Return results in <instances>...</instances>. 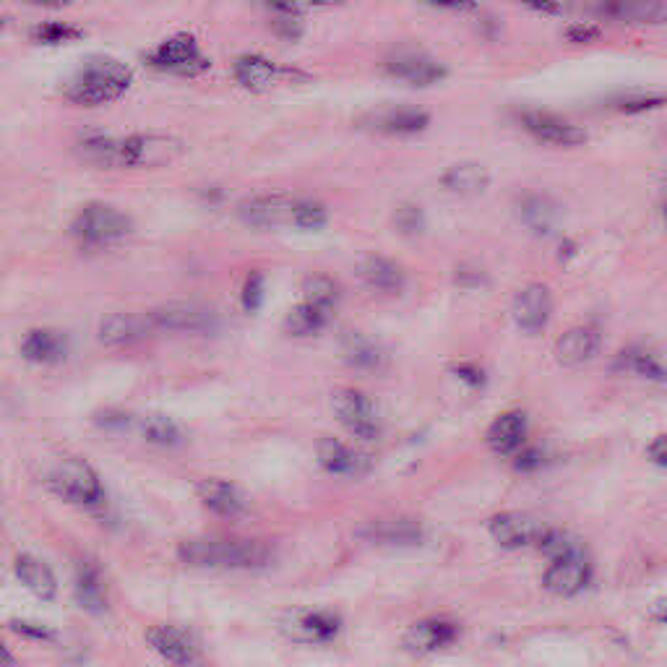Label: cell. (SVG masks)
I'll return each instance as SVG.
<instances>
[{
    "label": "cell",
    "mask_w": 667,
    "mask_h": 667,
    "mask_svg": "<svg viewBox=\"0 0 667 667\" xmlns=\"http://www.w3.org/2000/svg\"><path fill=\"white\" fill-rule=\"evenodd\" d=\"M81 157L110 170H157L183 154V141L172 133H133L126 139L89 136L79 144Z\"/></svg>",
    "instance_id": "obj_1"
},
{
    "label": "cell",
    "mask_w": 667,
    "mask_h": 667,
    "mask_svg": "<svg viewBox=\"0 0 667 667\" xmlns=\"http://www.w3.org/2000/svg\"><path fill=\"white\" fill-rule=\"evenodd\" d=\"M133 81V73L126 63L113 58L89 60L81 68L68 86L63 89V97L79 107H102L120 100L128 92Z\"/></svg>",
    "instance_id": "obj_2"
},
{
    "label": "cell",
    "mask_w": 667,
    "mask_h": 667,
    "mask_svg": "<svg viewBox=\"0 0 667 667\" xmlns=\"http://www.w3.org/2000/svg\"><path fill=\"white\" fill-rule=\"evenodd\" d=\"M180 561L204 568L258 571L271 561V548L258 540H191L178 548Z\"/></svg>",
    "instance_id": "obj_3"
},
{
    "label": "cell",
    "mask_w": 667,
    "mask_h": 667,
    "mask_svg": "<svg viewBox=\"0 0 667 667\" xmlns=\"http://www.w3.org/2000/svg\"><path fill=\"white\" fill-rule=\"evenodd\" d=\"M131 230V217L110 204H86L71 225L73 238L89 248L120 243L131 235Z\"/></svg>",
    "instance_id": "obj_4"
},
{
    "label": "cell",
    "mask_w": 667,
    "mask_h": 667,
    "mask_svg": "<svg viewBox=\"0 0 667 667\" xmlns=\"http://www.w3.org/2000/svg\"><path fill=\"white\" fill-rule=\"evenodd\" d=\"M146 63L154 71L175 73V76H199L212 66V60L206 58L193 34H172L162 40L146 53Z\"/></svg>",
    "instance_id": "obj_5"
},
{
    "label": "cell",
    "mask_w": 667,
    "mask_h": 667,
    "mask_svg": "<svg viewBox=\"0 0 667 667\" xmlns=\"http://www.w3.org/2000/svg\"><path fill=\"white\" fill-rule=\"evenodd\" d=\"M47 488L63 501L86 506V509H92L102 501L100 477L92 469V464L84 459H66L63 464H58L53 475L47 477Z\"/></svg>",
    "instance_id": "obj_6"
},
{
    "label": "cell",
    "mask_w": 667,
    "mask_h": 667,
    "mask_svg": "<svg viewBox=\"0 0 667 667\" xmlns=\"http://www.w3.org/2000/svg\"><path fill=\"white\" fill-rule=\"evenodd\" d=\"M516 118H519V126L540 144L561 146V149H576V146L587 144V131L571 120L561 118L558 113L527 107V110H519Z\"/></svg>",
    "instance_id": "obj_7"
},
{
    "label": "cell",
    "mask_w": 667,
    "mask_h": 667,
    "mask_svg": "<svg viewBox=\"0 0 667 667\" xmlns=\"http://www.w3.org/2000/svg\"><path fill=\"white\" fill-rule=\"evenodd\" d=\"M384 73L394 81L425 89V86L441 84L449 76V68L420 50H397L384 60Z\"/></svg>",
    "instance_id": "obj_8"
},
{
    "label": "cell",
    "mask_w": 667,
    "mask_h": 667,
    "mask_svg": "<svg viewBox=\"0 0 667 667\" xmlns=\"http://www.w3.org/2000/svg\"><path fill=\"white\" fill-rule=\"evenodd\" d=\"M331 407H334V415H337L339 423L350 430L355 438H363V441H373L381 433V425H378L376 407L370 402L365 394L355 389H337L334 397H331Z\"/></svg>",
    "instance_id": "obj_9"
},
{
    "label": "cell",
    "mask_w": 667,
    "mask_h": 667,
    "mask_svg": "<svg viewBox=\"0 0 667 667\" xmlns=\"http://www.w3.org/2000/svg\"><path fill=\"white\" fill-rule=\"evenodd\" d=\"M589 11L602 21L667 27V0H595Z\"/></svg>",
    "instance_id": "obj_10"
},
{
    "label": "cell",
    "mask_w": 667,
    "mask_h": 667,
    "mask_svg": "<svg viewBox=\"0 0 667 667\" xmlns=\"http://www.w3.org/2000/svg\"><path fill=\"white\" fill-rule=\"evenodd\" d=\"M149 647L162 657L165 662L175 667H199L204 665L201 660V649L191 634H185L175 626H152L146 631Z\"/></svg>",
    "instance_id": "obj_11"
},
{
    "label": "cell",
    "mask_w": 667,
    "mask_h": 667,
    "mask_svg": "<svg viewBox=\"0 0 667 667\" xmlns=\"http://www.w3.org/2000/svg\"><path fill=\"white\" fill-rule=\"evenodd\" d=\"M279 626L290 639L305 641V644H321V641L334 639L342 623L329 610H290V613L282 615Z\"/></svg>",
    "instance_id": "obj_12"
},
{
    "label": "cell",
    "mask_w": 667,
    "mask_h": 667,
    "mask_svg": "<svg viewBox=\"0 0 667 667\" xmlns=\"http://www.w3.org/2000/svg\"><path fill=\"white\" fill-rule=\"evenodd\" d=\"M152 316L157 321V329L170 331H209L219 321L214 308L196 300H175V303L159 305Z\"/></svg>",
    "instance_id": "obj_13"
},
{
    "label": "cell",
    "mask_w": 667,
    "mask_h": 667,
    "mask_svg": "<svg viewBox=\"0 0 667 667\" xmlns=\"http://www.w3.org/2000/svg\"><path fill=\"white\" fill-rule=\"evenodd\" d=\"M292 204H295V199L290 193H261V196L240 201L238 217L243 225L256 227V230H269V227L290 222Z\"/></svg>",
    "instance_id": "obj_14"
},
{
    "label": "cell",
    "mask_w": 667,
    "mask_h": 667,
    "mask_svg": "<svg viewBox=\"0 0 667 667\" xmlns=\"http://www.w3.org/2000/svg\"><path fill=\"white\" fill-rule=\"evenodd\" d=\"M157 321L152 313H113L100 324V342L107 347H123L152 337Z\"/></svg>",
    "instance_id": "obj_15"
},
{
    "label": "cell",
    "mask_w": 667,
    "mask_h": 667,
    "mask_svg": "<svg viewBox=\"0 0 667 667\" xmlns=\"http://www.w3.org/2000/svg\"><path fill=\"white\" fill-rule=\"evenodd\" d=\"M355 271L357 279H360L365 287L384 292V295H397V292L404 290V284H407L402 266H399L394 258L378 256V253H365V256L357 258Z\"/></svg>",
    "instance_id": "obj_16"
},
{
    "label": "cell",
    "mask_w": 667,
    "mask_h": 667,
    "mask_svg": "<svg viewBox=\"0 0 667 667\" xmlns=\"http://www.w3.org/2000/svg\"><path fill=\"white\" fill-rule=\"evenodd\" d=\"M589 576H592V568H589L587 555L574 553L558 558V561H550V568L545 571V587L553 595L571 597L587 587Z\"/></svg>",
    "instance_id": "obj_17"
},
{
    "label": "cell",
    "mask_w": 667,
    "mask_h": 667,
    "mask_svg": "<svg viewBox=\"0 0 667 667\" xmlns=\"http://www.w3.org/2000/svg\"><path fill=\"white\" fill-rule=\"evenodd\" d=\"M550 311H553V295L545 284L532 282L527 284L514 300V321L524 331H540L548 324Z\"/></svg>",
    "instance_id": "obj_18"
},
{
    "label": "cell",
    "mask_w": 667,
    "mask_h": 667,
    "mask_svg": "<svg viewBox=\"0 0 667 667\" xmlns=\"http://www.w3.org/2000/svg\"><path fill=\"white\" fill-rule=\"evenodd\" d=\"M490 535L493 540L506 550H516L524 548L527 542L537 540L540 535V527L529 514H522V511H503V514H496L488 522Z\"/></svg>",
    "instance_id": "obj_19"
},
{
    "label": "cell",
    "mask_w": 667,
    "mask_h": 667,
    "mask_svg": "<svg viewBox=\"0 0 667 667\" xmlns=\"http://www.w3.org/2000/svg\"><path fill=\"white\" fill-rule=\"evenodd\" d=\"M456 639V623L449 618H441V615H433V618H425V621L415 623V626L404 634V647L410 649L412 654H428L436 652V649L446 647Z\"/></svg>",
    "instance_id": "obj_20"
},
{
    "label": "cell",
    "mask_w": 667,
    "mask_h": 667,
    "mask_svg": "<svg viewBox=\"0 0 667 667\" xmlns=\"http://www.w3.org/2000/svg\"><path fill=\"white\" fill-rule=\"evenodd\" d=\"M519 219L529 232H535L540 238H548L550 232L558 227L561 219V206L548 193H524L519 199Z\"/></svg>",
    "instance_id": "obj_21"
},
{
    "label": "cell",
    "mask_w": 667,
    "mask_h": 667,
    "mask_svg": "<svg viewBox=\"0 0 667 667\" xmlns=\"http://www.w3.org/2000/svg\"><path fill=\"white\" fill-rule=\"evenodd\" d=\"M232 76H235V81H238L243 89H248V92H269L271 86L277 84L279 79H282V68L274 66L269 58H264V55H240L235 63H232Z\"/></svg>",
    "instance_id": "obj_22"
},
{
    "label": "cell",
    "mask_w": 667,
    "mask_h": 667,
    "mask_svg": "<svg viewBox=\"0 0 667 667\" xmlns=\"http://www.w3.org/2000/svg\"><path fill=\"white\" fill-rule=\"evenodd\" d=\"M196 493H199L201 503H204L206 509L217 516H225V519H235V516H240L245 511V498L238 485L219 480V477L201 480Z\"/></svg>",
    "instance_id": "obj_23"
},
{
    "label": "cell",
    "mask_w": 667,
    "mask_h": 667,
    "mask_svg": "<svg viewBox=\"0 0 667 667\" xmlns=\"http://www.w3.org/2000/svg\"><path fill=\"white\" fill-rule=\"evenodd\" d=\"M597 347H600V331L595 326H576L555 342V360L566 368L582 365L595 355Z\"/></svg>",
    "instance_id": "obj_24"
},
{
    "label": "cell",
    "mask_w": 667,
    "mask_h": 667,
    "mask_svg": "<svg viewBox=\"0 0 667 667\" xmlns=\"http://www.w3.org/2000/svg\"><path fill=\"white\" fill-rule=\"evenodd\" d=\"M438 183L443 191L456 193V196H475L488 188L490 172L480 162H456L441 172Z\"/></svg>",
    "instance_id": "obj_25"
},
{
    "label": "cell",
    "mask_w": 667,
    "mask_h": 667,
    "mask_svg": "<svg viewBox=\"0 0 667 667\" xmlns=\"http://www.w3.org/2000/svg\"><path fill=\"white\" fill-rule=\"evenodd\" d=\"M524 436H527V420L519 410L501 412L488 428V446L496 454H514L522 449Z\"/></svg>",
    "instance_id": "obj_26"
},
{
    "label": "cell",
    "mask_w": 667,
    "mask_h": 667,
    "mask_svg": "<svg viewBox=\"0 0 667 667\" xmlns=\"http://www.w3.org/2000/svg\"><path fill=\"white\" fill-rule=\"evenodd\" d=\"M373 126L386 136H417V133L428 131L430 113H425L420 107H391V110L376 115Z\"/></svg>",
    "instance_id": "obj_27"
},
{
    "label": "cell",
    "mask_w": 667,
    "mask_h": 667,
    "mask_svg": "<svg viewBox=\"0 0 667 667\" xmlns=\"http://www.w3.org/2000/svg\"><path fill=\"white\" fill-rule=\"evenodd\" d=\"M316 454L318 464L326 472H334V475H342V472H368L370 467V456L350 451L337 438H321L316 443Z\"/></svg>",
    "instance_id": "obj_28"
},
{
    "label": "cell",
    "mask_w": 667,
    "mask_h": 667,
    "mask_svg": "<svg viewBox=\"0 0 667 667\" xmlns=\"http://www.w3.org/2000/svg\"><path fill=\"white\" fill-rule=\"evenodd\" d=\"M339 352H342V360L350 368L357 370H376L378 365L384 363V350L381 344L373 342L370 337L360 334V331H347L339 339Z\"/></svg>",
    "instance_id": "obj_29"
},
{
    "label": "cell",
    "mask_w": 667,
    "mask_h": 667,
    "mask_svg": "<svg viewBox=\"0 0 667 667\" xmlns=\"http://www.w3.org/2000/svg\"><path fill=\"white\" fill-rule=\"evenodd\" d=\"M360 537L381 545H417L423 540V529L410 519H381L360 529Z\"/></svg>",
    "instance_id": "obj_30"
},
{
    "label": "cell",
    "mask_w": 667,
    "mask_h": 667,
    "mask_svg": "<svg viewBox=\"0 0 667 667\" xmlns=\"http://www.w3.org/2000/svg\"><path fill=\"white\" fill-rule=\"evenodd\" d=\"M21 355L34 365L60 363L66 357V339L50 329H34L21 342Z\"/></svg>",
    "instance_id": "obj_31"
},
{
    "label": "cell",
    "mask_w": 667,
    "mask_h": 667,
    "mask_svg": "<svg viewBox=\"0 0 667 667\" xmlns=\"http://www.w3.org/2000/svg\"><path fill=\"white\" fill-rule=\"evenodd\" d=\"M613 370H634L639 376L667 384V368L644 347V344H628L613 357Z\"/></svg>",
    "instance_id": "obj_32"
},
{
    "label": "cell",
    "mask_w": 667,
    "mask_h": 667,
    "mask_svg": "<svg viewBox=\"0 0 667 667\" xmlns=\"http://www.w3.org/2000/svg\"><path fill=\"white\" fill-rule=\"evenodd\" d=\"M76 600L84 610L100 615L107 608V592L102 584L100 568L89 561H81L76 566Z\"/></svg>",
    "instance_id": "obj_33"
},
{
    "label": "cell",
    "mask_w": 667,
    "mask_h": 667,
    "mask_svg": "<svg viewBox=\"0 0 667 667\" xmlns=\"http://www.w3.org/2000/svg\"><path fill=\"white\" fill-rule=\"evenodd\" d=\"M16 576L32 595L42 597V600H55V595H58V582H55L53 571L32 555L16 558Z\"/></svg>",
    "instance_id": "obj_34"
},
{
    "label": "cell",
    "mask_w": 667,
    "mask_h": 667,
    "mask_svg": "<svg viewBox=\"0 0 667 667\" xmlns=\"http://www.w3.org/2000/svg\"><path fill=\"white\" fill-rule=\"evenodd\" d=\"M331 311H334V308L300 303L287 313V318H284V329H287V334H292V337H313V334H318V331L329 324Z\"/></svg>",
    "instance_id": "obj_35"
},
{
    "label": "cell",
    "mask_w": 667,
    "mask_h": 667,
    "mask_svg": "<svg viewBox=\"0 0 667 667\" xmlns=\"http://www.w3.org/2000/svg\"><path fill=\"white\" fill-rule=\"evenodd\" d=\"M537 548L545 558L550 561H558V558H566V555L574 553H584L579 540H576L571 532L566 529H540V535H537Z\"/></svg>",
    "instance_id": "obj_36"
},
{
    "label": "cell",
    "mask_w": 667,
    "mask_h": 667,
    "mask_svg": "<svg viewBox=\"0 0 667 667\" xmlns=\"http://www.w3.org/2000/svg\"><path fill=\"white\" fill-rule=\"evenodd\" d=\"M667 105V94L665 92H649V89H641V92H626L621 97H615L613 107L623 115H644L654 113L660 107Z\"/></svg>",
    "instance_id": "obj_37"
},
{
    "label": "cell",
    "mask_w": 667,
    "mask_h": 667,
    "mask_svg": "<svg viewBox=\"0 0 667 667\" xmlns=\"http://www.w3.org/2000/svg\"><path fill=\"white\" fill-rule=\"evenodd\" d=\"M290 222L295 227H300V230L308 232L324 230L326 222H329V209H326V204H321V201L316 199H295Z\"/></svg>",
    "instance_id": "obj_38"
},
{
    "label": "cell",
    "mask_w": 667,
    "mask_h": 667,
    "mask_svg": "<svg viewBox=\"0 0 667 667\" xmlns=\"http://www.w3.org/2000/svg\"><path fill=\"white\" fill-rule=\"evenodd\" d=\"M141 436L149 443H154V446H165V449L183 443V430L162 415L146 417L144 423H141Z\"/></svg>",
    "instance_id": "obj_39"
},
{
    "label": "cell",
    "mask_w": 667,
    "mask_h": 667,
    "mask_svg": "<svg viewBox=\"0 0 667 667\" xmlns=\"http://www.w3.org/2000/svg\"><path fill=\"white\" fill-rule=\"evenodd\" d=\"M339 295L337 282L329 277V274H311V277L303 282V298L305 303L321 305V308H334Z\"/></svg>",
    "instance_id": "obj_40"
},
{
    "label": "cell",
    "mask_w": 667,
    "mask_h": 667,
    "mask_svg": "<svg viewBox=\"0 0 667 667\" xmlns=\"http://www.w3.org/2000/svg\"><path fill=\"white\" fill-rule=\"evenodd\" d=\"M81 29L73 27V24H66V21H45L40 27L34 29V40L42 42V45H66V42L79 40Z\"/></svg>",
    "instance_id": "obj_41"
},
{
    "label": "cell",
    "mask_w": 667,
    "mask_h": 667,
    "mask_svg": "<svg viewBox=\"0 0 667 667\" xmlns=\"http://www.w3.org/2000/svg\"><path fill=\"white\" fill-rule=\"evenodd\" d=\"M394 227H397L402 235H407V238H412V235H420L425 227L423 209H420L417 204H412V201H407V204H399L397 212H394Z\"/></svg>",
    "instance_id": "obj_42"
},
{
    "label": "cell",
    "mask_w": 667,
    "mask_h": 667,
    "mask_svg": "<svg viewBox=\"0 0 667 667\" xmlns=\"http://www.w3.org/2000/svg\"><path fill=\"white\" fill-rule=\"evenodd\" d=\"M602 37L600 24H592V21H574L563 29V40L571 42V45H592Z\"/></svg>",
    "instance_id": "obj_43"
},
{
    "label": "cell",
    "mask_w": 667,
    "mask_h": 667,
    "mask_svg": "<svg viewBox=\"0 0 667 667\" xmlns=\"http://www.w3.org/2000/svg\"><path fill=\"white\" fill-rule=\"evenodd\" d=\"M240 300H243L245 311H256L258 305L264 303V274H261V271H251V274L245 277Z\"/></svg>",
    "instance_id": "obj_44"
},
{
    "label": "cell",
    "mask_w": 667,
    "mask_h": 667,
    "mask_svg": "<svg viewBox=\"0 0 667 667\" xmlns=\"http://www.w3.org/2000/svg\"><path fill=\"white\" fill-rule=\"evenodd\" d=\"M271 29L277 37L287 42H298L303 37V21L300 16H271Z\"/></svg>",
    "instance_id": "obj_45"
},
{
    "label": "cell",
    "mask_w": 667,
    "mask_h": 667,
    "mask_svg": "<svg viewBox=\"0 0 667 667\" xmlns=\"http://www.w3.org/2000/svg\"><path fill=\"white\" fill-rule=\"evenodd\" d=\"M94 423L100 425L102 430H128L133 423V417L126 410H118V407H110V410L100 412L94 417Z\"/></svg>",
    "instance_id": "obj_46"
},
{
    "label": "cell",
    "mask_w": 667,
    "mask_h": 667,
    "mask_svg": "<svg viewBox=\"0 0 667 667\" xmlns=\"http://www.w3.org/2000/svg\"><path fill=\"white\" fill-rule=\"evenodd\" d=\"M545 464V454L537 446H527V449L514 451V467L519 472H537Z\"/></svg>",
    "instance_id": "obj_47"
},
{
    "label": "cell",
    "mask_w": 667,
    "mask_h": 667,
    "mask_svg": "<svg viewBox=\"0 0 667 667\" xmlns=\"http://www.w3.org/2000/svg\"><path fill=\"white\" fill-rule=\"evenodd\" d=\"M454 373L462 378V384L472 386V389H483L488 376H485V370L475 363H459L454 365Z\"/></svg>",
    "instance_id": "obj_48"
},
{
    "label": "cell",
    "mask_w": 667,
    "mask_h": 667,
    "mask_svg": "<svg viewBox=\"0 0 667 667\" xmlns=\"http://www.w3.org/2000/svg\"><path fill=\"white\" fill-rule=\"evenodd\" d=\"M261 6L269 8L271 16H300L303 3L300 0H258Z\"/></svg>",
    "instance_id": "obj_49"
},
{
    "label": "cell",
    "mask_w": 667,
    "mask_h": 667,
    "mask_svg": "<svg viewBox=\"0 0 667 667\" xmlns=\"http://www.w3.org/2000/svg\"><path fill=\"white\" fill-rule=\"evenodd\" d=\"M519 3L545 16H558L563 11V0H519Z\"/></svg>",
    "instance_id": "obj_50"
},
{
    "label": "cell",
    "mask_w": 667,
    "mask_h": 667,
    "mask_svg": "<svg viewBox=\"0 0 667 667\" xmlns=\"http://www.w3.org/2000/svg\"><path fill=\"white\" fill-rule=\"evenodd\" d=\"M428 6L441 8V11H459V14H467V11H475L477 0H425Z\"/></svg>",
    "instance_id": "obj_51"
},
{
    "label": "cell",
    "mask_w": 667,
    "mask_h": 667,
    "mask_svg": "<svg viewBox=\"0 0 667 667\" xmlns=\"http://www.w3.org/2000/svg\"><path fill=\"white\" fill-rule=\"evenodd\" d=\"M456 284L459 287H480V284H485V274L483 271L472 269V266H462V269L456 271Z\"/></svg>",
    "instance_id": "obj_52"
},
{
    "label": "cell",
    "mask_w": 667,
    "mask_h": 667,
    "mask_svg": "<svg viewBox=\"0 0 667 667\" xmlns=\"http://www.w3.org/2000/svg\"><path fill=\"white\" fill-rule=\"evenodd\" d=\"M647 454H649V459H652V462L657 464V467L667 469V436L654 438V441L649 443Z\"/></svg>",
    "instance_id": "obj_53"
},
{
    "label": "cell",
    "mask_w": 667,
    "mask_h": 667,
    "mask_svg": "<svg viewBox=\"0 0 667 667\" xmlns=\"http://www.w3.org/2000/svg\"><path fill=\"white\" fill-rule=\"evenodd\" d=\"M11 628H14L16 634L27 636V639H50V631L42 626H32V623L27 621H14L11 623Z\"/></svg>",
    "instance_id": "obj_54"
},
{
    "label": "cell",
    "mask_w": 667,
    "mask_h": 667,
    "mask_svg": "<svg viewBox=\"0 0 667 667\" xmlns=\"http://www.w3.org/2000/svg\"><path fill=\"white\" fill-rule=\"evenodd\" d=\"M576 253H579V243H576V240H571V238H563L561 245H558V258H561L563 264H566V261H571Z\"/></svg>",
    "instance_id": "obj_55"
},
{
    "label": "cell",
    "mask_w": 667,
    "mask_h": 667,
    "mask_svg": "<svg viewBox=\"0 0 667 667\" xmlns=\"http://www.w3.org/2000/svg\"><path fill=\"white\" fill-rule=\"evenodd\" d=\"M0 667H16L14 652H11L3 641H0Z\"/></svg>",
    "instance_id": "obj_56"
},
{
    "label": "cell",
    "mask_w": 667,
    "mask_h": 667,
    "mask_svg": "<svg viewBox=\"0 0 667 667\" xmlns=\"http://www.w3.org/2000/svg\"><path fill=\"white\" fill-rule=\"evenodd\" d=\"M300 3H308V6H326V8H334V6H347L350 0H300Z\"/></svg>",
    "instance_id": "obj_57"
},
{
    "label": "cell",
    "mask_w": 667,
    "mask_h": 667,
    "mask_svg": "<svg viewBox=\"0 0 667 667\" xmlns=\"http://www.w3.org/2000/svg\"><path fill=\"white\" fill-rule=\"evenodd\" d=\"M27 3H32V6H42V8H60V6H68L71 0H27Z\"/></svg>",
    "instance_id": "obj_58"
},
{
    "label": "cell",
    "mask_w": 667,
    "mask_h": 667,
    "mask_svg": "<svg viewBox=\"0 0 667 667\" xmlns=\"http://www.w3.org/2000/svg\"><path fill=\"white\" fill-rule=\"evenodd\" d=\"M652 618H657V621L667 623V602H660L657 608L652 610Z\"/></svg>",
    "instance_id": "obj_59"
},
{
    "label": "cell",
    "mask_w": 667,
    "mask_h": 667,
    "mask_svg": "<svg viewBox=\"0 0 667 667\" xmlns=\"http://www.w3.org/2000/svg\"><path fill=\"white\" fill-rule=\"evenodd\" d=\"M662 219H665V225H667V201L662 204Z\"/></svg>",
    "instance_id": "obj_60"
},
{
    "label": "cell",
    "mask_w": 667,
    "mask_h": 667,
    "mask_svg": "<svg viewBox=\"0 0 667 667\" xmlns=\"http://www.w3.org/2000/svg\"><path fill=\"white\" fill-rule=\"evenodd\" d=\"M0 29H3V19H0Z\"/></svg>",
    "instance_id": "obj_61"
}]
</instances>
